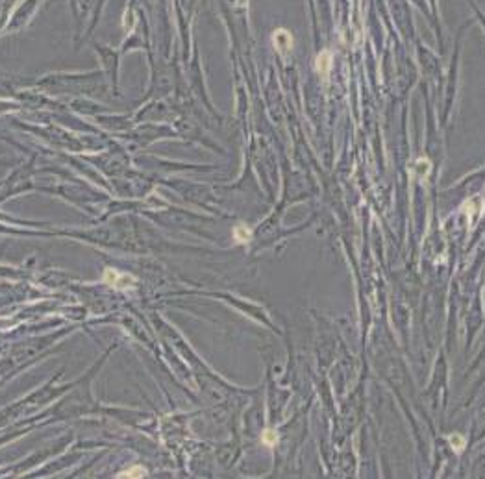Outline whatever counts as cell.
I'll list each match as a JSON object with an SVG mask.
<instances>
[{"label":"cell","instance_id":"obj_1","mask_svg":"<svg viewBox=\"0 0 485 479\" xmlns=\"http://www.w3.org/2000/svg\"><path fill=\"white\" fill-rule=\"evenodd\" d=\"M272 41H274V46H276V50L280 52V54H287V52H291L293 48V35L287 32V30L280 28L276 30L272 35Z\"/></svg>","mask_w":485,"mask_h":479},{"label":"cell","instance_id":"obj_2","mask_svg":"<svg viewBox=\"0 0 485 479\" xmlns=\"http://www.w3.org/2000/svg\"><path fill=\"white\" fill-rule=\"evenodd\" d=\"M331 61H333V56H331L330 50H322L317 56V61H315V68H317V72H319L320 76H328V72H330L331 68Z\"/></svg>","mask_w":485,"mask_h":479},{"label":"cell","instance_id":"obj_3","mask_svg":"<svg viewBox=\"0 0 485 479\" xmlns=\"http://www.w3.org/2000/svg\"><path fill=\"white\" fill-rule=\"evenodd\" d=\"M126 278H128V276L119 274L117 270H113V268H108V270L104 272V281H106L109 287H115V289H126V287L122 285V280H126Z\"/></svg>","mask_w":485,"mask_h":479},{"label":"cell","instance_id":"obj_4","mask_svg":"<svg viewBox=\"0 0 485 479\" xmlns=\"http://www.w3.org/2000/svg\"><path fill=\"white\" fill-rule=\"evenodd\" d=\"M234 237H235V243L246 245V243L252 239V229L248 228L246 224H239V226H235L234 229Z\"/></svg>","mask_w":485,"mask_h":479},{"label":"cell","instance_id":"obj_5","mask_svg":"<svg viewBox=\"0 0 485 479\" xmlns=\"http://www.w3.org/2000/svg\"><path fill=\"white\" fill-rule=\"evenodd\" d=\"M430 169H432V163H430L428 159L421 157V159H417L415 161V165H413V174L419 178H426L428 176Z\"/></svg>","mask_w":485,"mask_h":479},{"label":"cell","instance_id":"obj_6","mask_svg":"<svg viewBox=\"0 0 485 479\" xmlns=\"http://www.w3.org/2000/svg\"><path fill=\"white\" fill-rule=\"evenodd\" d=\"M149 475V470L145 466H133L130 468V470H124V472H120L117 477L124 479V477H147Z\"/></svg>","mask_w":485,"mask_h":479},{"label":"cell","instance_id":"obj_7","mask_svg":"<svg viewBox=\"0 0 485 479\" xmlns=\"http://www.w3.org/2000/svg\"><path fill=\"white\" fill-rule=\"evenodd\" d=\"M448 442L452 444V450L456 451V453H461L463 450H465V439H463L459 433H454L448 437Z\"/></svg>","mask_w":485,"mask_h":479},{"label":"cell","instance_id":"obj_8","mask_svg":"<svg viewBox=\"0 0 485 479\" xmlns=\"http://www.w3.org/2000/svg\"><path fill=\"white\" fill-rule=\"evenodd\" d=\"M261 442L265 446H268V448H272V446L278 444V435H276V431H272V429H265L261 435Z\"/></svg>","mask_w":485,"mask_h":479}]
</instances>
